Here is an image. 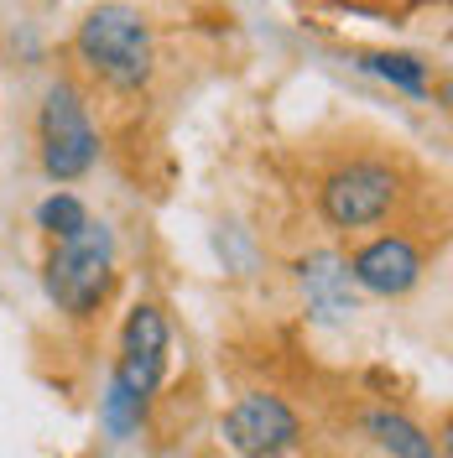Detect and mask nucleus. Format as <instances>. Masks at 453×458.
I'll use <instances>...</instances> for the list:
<instances>
[{
	"label": "nucleus",
	"mask_w": 453,
	"mask_h": 458,
	"mask_svg": "<svg viewBox=\"0 0 453 458\" xmlns=\"http://www.w3.org/2000/svg\"><path fill=\"white\" fill-rule=\"evenodd\" d=\"M73 57L115 94H141L157 79V31L131 0H99L73 27Z\"/></svg>",
	"instance_id": "nucleus-1"
},
{
	"label": "nucleus",
	"mask_w": 453,
	"mask_h": 458,
	"mask_svg": "<svg viewBox=\"0 0 453 458\" xmlns=\"http://www.w3.org/2000/svg\"><path fill=\"white\" fill-rule=\"evenodd\" d=\"M115 282H120V271H115V229L99 225V219H84V229L53 240V250L42 260V286H47L53 308L68 323L99 318Z\"/></svg>",
	"instance_id": "nucleus-2"
},
{
	"label": "nucleus",
	"mask_w": 453,
	"mask_h": 458,
	"mask_svg": "<svg viewBox=\"0 0 453 458\" xmlns=\"http://www.w3.org/2000/svg\"><path fill=\"white\" fill-rule=\"evenodd\" d=\"M401 203V172L386 157H349L318 182V219L339 234L375 229L397 214Z\"/></svg>",
	"instance_id": "nucleus-3"
},
{
	"label": "nucleus",
	"mask_w": 453,
	"mask_h": 458,
	"mask_svg": "<svg viewBox=\"0 0 453 458\" xmlns=\"http://www.w3.org/2000/svg\"><path fill=\"white\" fill-rule=\"evenodd\" d=\"M37 162L53 182H79L99 162V131H94L84 89L73 79L47 84L37 105Z\"/></svg>",
	"instance_id": "nucleus-4"
},
{
	"label": "nucleus",
	"mask_w": 453,
	"mask_h": 458,
	"mask_svg": "<svg viewBox=\"0 0 453 458\" xmlns=\"http://www.w3.org/2000/svg\"><path fill=\"white\" fill-rule=\"evenodd\" d=\"M225 437L240 458H286L303 448V422L277 391H245L225 411Z\"/></svg>",
	"instance_id": "nucleus-5"
},
{
	"label": "nucleus",
	"mask_w": 453,
	"mask_h": 458,
	"mask_svg": "<svg viewBox=\"0 0 453 458\" xmlns=\"http://www.w3.org/2000/svg\"><path fill=\"white\" fill-rule=\"evenodd\" d=\"M167 354H172V323L157 302H136L125 313V328H120V360H115V380L125 391L151 406L162 380H167Z\"/></svg>",
	"instance_id": "nucleus-6"
},
{
	"label": "nucleus",
	"mask_w": 453,
	"mask_h": 458,
	"mask_svg": "<svg viewBox=\"0 0 453 458\" xmlns=\"http://www.w3.org/2000/svg\"><path fill=\"white\" fill-rule=\"evenodd\" d=\"M344 266H349V282L360 286V292L397 302V297H412V292L423 286V276H427V250L412 240V234L386 229V234L365 240V245L344 260Z\"/></svg>",
	"instance_id": "nucleus-7"
},
{
	"label": "nucleus",
	"mask_w": 453,
	"mask_h": 458,
	"mask_svg": "<svg viewBox=\"0 0 453 458\" xmlns=\"http://www.w3.org/2000/svg\"><path fill=\"white\" fill-rule=\"evenodd\" d=\"M297 286L308 297V313L318 323H349L355 318V282H349V266L334 250H308L297 260Z\"/></svg>",
	"instance_id": "nucleus-8"
},
{
	"label": "nucleus",
	"mask_w": 453,
	"mask_h": 458,
	"mask_svg": "<svg viewBox=\"0 0 453 458\" xmlns=\"http://www.w3.org/2000/svg\"><path fill=\"white\" fill-rule=\"evenodd\" d=\"M370 437L380 443V454L386 458H443V448L432 443V432L423 422H412L406 411H391V406H380V411H370L365 417Z\"/></svg>",
	"instance_id": "nucleus-9"
},
{
	"label": "nucleus",
	"mask_w": 453,
	"mask_h": 458,
	"mask_svg": "<svg viewBox=\"0 0 453 458\" xmlns=\"http://www.w3.org/2000/svg\"><path fill=\"white\" fill-rule=\"evenodd\" d=\"M365 73L375 79H386L391 89L401 94H412V99H427V84H432V63H423L417 53H391V47H380V53H360L355 57Z\"/></svg>",
	"instance_id": "nucleus-10"
},
{
	"label": "nucleus",
	"mask_w": 453,
	"mask_h": 458,
	"mask_svg": "<svg viewBox=\"0 0 453 458\" xmlns=\"http://www.w3.org/2000/svg\"><path fill=\"white\" fill-rule=\"evenodd\" d=\"M146 411H151V406L110 375V386H105V396H99V428L110 432L115 443H125V437H136V432L146 428Z\"/></svg>",
	"instance_id": "nucleus-11"
},
{
	"label": "nucleus",
	"mask_w": 453,
	"mask_h": 458,
	"mask_svg": "<svg viewBox=\"0 0 453 458\" xmlns=\"http://www.w3.org/2000/svg\"><path fill=\"white\" fill-rule=\"evenodd\" d=\"M84 219H89V208H84V199H73V193H47V199L37 203V229L47 234V240H63V234H73V229H84Z\"/></svg>",
	"instance_id": "nucleus-12"
}]
</instances>
